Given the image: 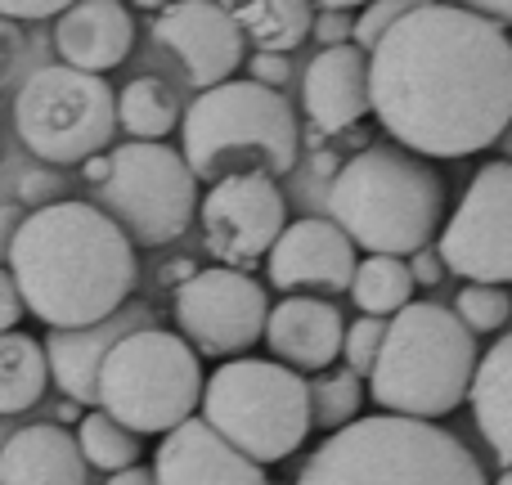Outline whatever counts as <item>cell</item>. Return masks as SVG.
<instances>
[{
    "mask_svg": "<svg viewBox=\"0 0 512 485\" xmlns=\"http://www.w3.org/2000/svg\"><path fill=\"white\" fill-rule=\"evenodd\" d=\"M373 113L418 158H472L512 126V41L472 5H414L369 54Z\"/></svg>",
    "mask_w": 512,
    "mask_h": 485,
    "instance_id": "cell-1",
    "label": "cell"
},
{
    "mask_svg": "<svg viewBox=\"0 0 512 485\" xmlns=\"http://www.w3.org/2000/svg\"><path fill=\"white\" fill-rule=\"evenodd\" d=\"M27 310L50 333L99 328L135 288V243L90 203H45L23 221L9 256Z\"/></svg>",
    "mask_w": 512,
    "mask_h": 485,
    "instance_id": "cell-2",
    "label": "cell"
},
{
    "mask_svg": "<svg viewBox=\"0 0 512 485\" xmlns=\"http://www.w3.org/2000/svg\"><path fill=\"white\" fill-rule=\"evenodd\" d=\"M328 216L369 256H418L441 234L445 180L400 144H369L333 171Z\"/></svg>",
    "mask_w": 512,
    "mask_h": 485,
    "instance_id": "cell-3",
    "label": "cell"
},
{
    "mask_svg": "<svg viewBox=\"0 0 512 485\" xmlns=\"http://www.w3.org/2000/svg\"><path fill=\"white\" fill-rule=\"evenodd\" d=\"M292 485H490L477 454L436 423L373 414L328 436Z\"/></svg>",
    "mask_w": 512,
    "mask_h": 485,
    "instance_id": "cell-4",
    "label": "cell"
},
{
    "mask_svg": "<svg viewBox=\"0 0 512 485\" xmlns=\"http://www.w3.org/2000/svg\"><path fill=\"white\" fill-rule=\"evenodd\" d=\"M477 364L472 328L441 301H414L391 319L369 396L396 418L436 423L472 396Z\"/></svg>",
    "mask_w": 512,
    "mask_h": 485,
    "instance_id": "cell-5",
    "label": "cell"
},
{
    "mask_svg": "<svg viewBox=\"0 0 512 485\" xmlns=\"http://www.w3.org/2000/svg\"><path fill=\"white\" fill-rule=\"evenodd\" d=\"M185 162L198 180L230 176H288L297 167L301 131L297 113L283 99V90L261 81H225L216 90H203L185 108Z\"/></svg>",
    "mask_w": 512,
    "mask_h": 485,
    "instance_id": "cell-6",
    "label": "cell"
},
{
    "mask_svg": "<svg viewBox=\"0 0 512 485\" xmlns=\"http://www.w3.org/2000/svg\"><path fill=\"white\" fill-rule=\"evenodd\" d=\"M203 418L234 450L265 468L306 445L315 427V400H310V382L297 369L243 355L207 378Z\"/></svg>",
    "mask_w": 512,
    "mask_h": 485,
    "instance_id": "cell-7",
    "label": "cell"
},
{
    "mask_svg": "<svg viewBox=\"0 0 512 485\" xmlns=\"http://www.w3.org/2000/svg\"><path fill=\"white\" fill-rule=\"evenodd\" d=\"M203 364L176 333L135 328L108 351L99 373V409L135 436H171L203 409Z\"/></svg>",
    "mask_w": 512,
    "mask_h": 485,
    "instance_id": "cell-8",
    "label": "cell"
},
{
    "mask_svg": "<svg viewBox=\"0 0 512 485\" xmlns=\"http://www.w3.org/2000/svg\"><path fill=\"white\" fill-rule=\"evenodd\" d=\"M14 131L50 167H86L117 131V99L104 77L68 63L36 68L14 95Z\"/></svg>",
    "mask_w": 512,
    "mask_h": 485,
    "instance_id": "cell-9",
    "label": "cell"
},
{
    "mask_svg": "<svg viewBox=\"0 0 512 485\" xmlns=\"http://www.w3.org/2000/svg\"><path fill=\"white\" fill-rule=\"evenodd\" d=\"M113 176L99 185L104 212L126 230L135 247H162L189 230L198 207V176L189 171L185 153L167 144H135L108 153Z\"/></svg>",
    "mask_w": 512,
    "mask_h": 485,
    "instance_id": "cell-10",
    "label": "cell"
},
{
    "mask_svg": "<svg viewBox=\"0 0 512 485\" xmlns=\"http://www.w3.org/2000/svg\"><path fill=\"white\" fill-rule=\"evenodd\" d=\"M445 270L463 274L468 283L504 288L512 283V162H486L472 176L463 203L441 230Z\"/></svg>",
    "mask_w": 512,
    "mask_h": 485,
    "instance_id": "cell-11",
    "label": "cell"
},
{
    "mask_svg": "<svg viewBox=\"0 0 512 485\" xmlns=\"http://www.w3.org/2000/svg\"><path fill=\"white\" fill-rule=\"evenodd\" d=\"M176 324L194 342V351L221 355L225 364L265 337L270 301L265 288L243 270L207 265L176 288Z\"/></svg>",
    "mask_w": 512,
    "mask_h": 485,
    "instance_id": "cell-12",
    "label": "cell"
},
{
    "mask_svg": "<svg viewBox=\"0 0 512 485\" xmlns=\"http://www.w3.org/2000/svg\"><path fill=\"white\" fill-rule=\"evenodd\" d=\"M203 243L225 270L248 274L256 261H270L274 243L288 230V207L274 176H230L203 198Z\"/></svg>",
    "mask_w": 512,
    "mask_h": 485,
    "instance_id": "cell-13",
    "label": "cell"
},
{
    "mask_svg": "<svg viewBox=\"0 0 512 485\" xmlns=\"http://www.w3.org/2000/svg\"><path fill=\"white\" fill-rule=\"evenodd\" d=\"M153 36L162 50H171L185 63L189 81L203 90H216L234 77L243 63V27L234 9L212 5V0H185L167 5L153 18Z\"/></svg>",
    "mask_w": 512,
    "mask_h": 485,
    "instance_id": "cell-14",
    "label": "cell"
},
{
    "mask_svg": "<svg viewBox=\"0 0 512 485\" xmlns=\"http://www.w3.org/2000/svg\"><path fill=\"white\" fill-rule=\"evenodd\" d=\"M265 270L279 292H346L355 283L360 256L342 225L306 216L283 230Z\"/></svg>",
    "mask_w": 512,
    "mask_h": 485,
    "instance_id": "cell-15",
    "label": "cell"
},
{
    "mask_svg": "<svg viewBox=\"0 0 512 485\" xmlns=\"http://www.w3.org/2000/svg\"><path fill=\"white\" fill-rule=\"evenodd\" d=\"M153 477L158 485H265V468L207 427V418H189L185 427L162 436Z\"/></svg>",
    "mask_w": 512,
    "mask_h": 485,
    "instance_id": "cell-16",
    "label": "cell"
},
{
    "mask_svg": "<svg viewBox=\"0 0 512 485\" xmlns=\"http://www.w3.org/2000/svg\"><path fill=\"white\" fill-rule=\"evenodd\" d=\"M301 104H306L315 131L337 135L351 131L364 113H373V81H369V54L360 45H333L310 59L301 77Z\"/></svg>",
    "mask_w": 512,
    "mask_h": 485,
    "instance_id": "cell-17",
    "label": "cell"
},
{
    "mask_svg": "<svg viewBox=\"0 0 512 485\" xmlns=\"http://www.w3.org/2000/svg\"><path fill=\"white\" fill-rule=\"evenodd\" d=\"M54 45H59L63 63L90 77H104L108 68L131 54L135 45V18L117 0H77L59 14L54 27Z\"/></svg>",
    "mask_w": 512,
    "mask_h": 485,
    "instance_id": "cell-18",
    "label": "cell"
},
{
    "mask_svg": "<svg viewBox=\"0 0 512 485\" xmlns=\"http://www.w3.org/2000/svg\"><path fill=\"white\" fill-rule=\"evenodd\" d=\"M265 342H270L274 360L288 369L315 373L342 355L346 346V324L342 310L333 301H315V297H288L270 310L265 324Z\"/></svg>",
    "mask_w": 512,
    "mask_h": 485,
    "instance_id": "cell-19",
    "label": "cell"
},
{
    "mask_svg": "<svg viewBox=\"0 0 512 485\" xmlns=\"http://www.w3.org/2000/svg\"><path fill=\"white\" fill-rule=\"evenodd\" d=\"M0 485H86V454L63 427L32 423L0 450Z\"/></svg>",
    "mask_w": 512,
    "mask_h": 485,
    "instance_id": "cell-20",
    "label": "cell"
},
{
    "mask_svg": "<svg viewBox=\"0 0 512 485\" xmlns=\"http://www.w3.org/2000/svg\"><path fill=\"white\" fill-rule=\"evenodd\" d=\"M135 328H77V333H50L45 337V360H50V378L72 405H99V373L117 342Z\"/></svg>",
    "mask_w": 512,
    "mask_h": 485,
    "instance_id": "cell-21",
    "label": "cell"
},
{
    "mask_svg": "<svg viewBox=\"0 0 512 485\" xmlns=\"http://www.w3.org/2000/svg\"><path fill=\"white\" fill-rule=\"evenodd\" d=\"M472 418L486 445L495 450L499 468H512V333H504L477 364L472 382Z\"/></svg>",
    "mask_w": 512,
    "mask_h": 485,
    "instance_id": "cell-22",
    "label": "cell"
},
{
    "mask_svg": "<svg viewBox=\"0 0 512 485\" xmlns=\"http://www.w3.org/2000/svg\"><path fill=\"white\" fill-rule=\"evenodd\" d=\"M234 18L256 54H288L315 32V9L306 0H252L234 9Z\"/></svg>",
    "mask_w": 512,
    "mask_h": 485,
    "instance_id": "cell-23",
    "label": "cell"
},
{
    "mask_svg": "<svg viewBox=\"0 0 512 485\" xmlns=\"http://www.w3.org/2000/svg\"><path fill=\"white\" fill-rule=\"evenodd\" d=\"M180 122L185 117H180L176 95L158 77H135L117 95V126L135 144H162V135H171V126H180Z\"/></svg>",
    "mask_w": 512,
    "mask_h": 485,
    "instance_id": "cell-24",
    "label": "cell"
},
{
    "mask_svg": "<svg viewBox=\"0 0 512 485\" xmlns=\"http://www.w3.org/2000/svg\"><path fill=\"white\" fill-rule=\"evenodd\" d=\"M50 360L23 333H0V414H23L45 396Z\"/></svg>",
    "mask_w": 512,
    "mask_h": 485,
    "instance_id": "cell-25",
    "label": "cell"
},
{
    "mask_svg": "<svg viewBox=\"0 0 512 485\" xmlns=\"http://www.w3.org/2000/svg\"><path fill=\"white\" fill-rule=\"evenodd\" d=\"M414 270L409 261L400 256H364L360 270H355V283H351V297L364 315L373 319H396L400 310L414 306Z\"/></svg>",
    "mask_w": 512,
    "mask_h": 485,
    "instance_id": "cell-26",
    "label": "cell"
},
{
    "mask_svg": "<svg viewBox=\"0 0 512 485\" xmlns=\"http://www.w3.org/2000/svg\"><path fill=\"white\" fill-rule=\"evenodd\" d=\"M77 445H81V454H86V463H95L99 472H113L117 477V472L140 468V436H135L131 427H122L117 418H108L104 409L81 418Z\"/></svg>",
    "mask_w": 512,
    "mask_h": 485,
    "instance_id": "cell-27",
    "label": "cell"
},
{
    "mask_svg": "<svg viewBox=\"0 0 512 485\" xmlns=\"http://www.w3.org/2000/svg\"><path fill=\"white\" fill-rule=\"evenodd\" d=\"M315 400V427H324L328 436L346 432L351 423H360V405H364V387L351 369L342 373H324V378L310 387Z\"/></svg>",
    "mask_w": 512,
    "mask_h": 485,
    "instance_id": "cell-28",
    "label": "cell"
},
{
    "mask_svg": "<svg viewBox=\"0 0 512 485\" xmlns=\"http://www.w3.org/2000/svg\"><path fill=\"white\" fill-rule=\"evenodd\" d=\"M454 315H459L472 333H499L512 315V297L504 288H490V283H468V288L454 297Z\"/></svg>",
    "mask_w": 512,
    "mask_h": 485,
    "instance_id": "cell-29",
    "label": "cell"
},
{
    "mask_svg": "<svg viewBox=\"0 0 512 485\" xmlns=\"http://www.w3.org/2000/svg\"><path fill=\"white\" fill-rule=\"evenodd\" d=\"M387 319H373V315H364V319H355L351 328H346V346H342V355H346V369L360 378V373H369L373 378V369H378V355H382V342H387Z\"/></svg>",
    "mask_w": 512,
    "mask_h": 485,
    "instance_id": "cell-30",
    "label": "cell"
},
{
    "mask_svg": "<svg viewBox=\"0 0 512 485\" xmlns=\"http://www.w3.org/2000/svg\"><path fill=\"white\" fill-rule=\"evenodd\" d=\"M409 9H414V5H405V0H378V5H369L360 18H355V45H360L364 54H373L382 41H387L391 27L409 14Z\"/></svg>",
    "mask_w": 512,
    "mask_h": 485,
    "instance_id": "cell-31",
    "label": "cell"
},
{
    "mask_svg": "<svg viewBox=\"0 0 512 485\" xmlns=\"http://www.w3.org/2000/svg\"><path fill=\"white\" fill-rule=\"evenodd\" d=\"M23 310H27V301H23V292H18L14 270H5V265H0V333H18Z\"/></svg>",
    "mask_w": 512,
    "mask_h": 485,
    "instance_id": "cell-32",
    "label": "cell"
},
{
    "mask_svg": "<svg viewBox=\"0 0 512 485\" xmlns=\"http://www.w3.org/2000/svg\"><path fill=\"white\" fill-rule=\"evenodd\" d=\"M315 32L324 36V50H333V45H351L355 41V27H351L346 5H328L324 18H315Z\"/></svg>",
    "mask_w": 512,
    "mask_h": 485,
    "instance_id": "cell-33",
    "label": "cell"
},
{
    "mask_svg": "<svg viewBox=\"0 0 512 485\" xmlns=\"http://www.w3.org/2000/svg\"><path fill=\"white\" fill-rule=\"evenodd\" d=\"M288 77H292L288 54H252V81H261V86H274V90H279Z\"/></svg>",
    "mask_w": 512,
    "mask_h": 485,
    "instance_id": "cell-34",
    "label": "cell"
},
{
    "mask_svg": "<svg viewBox=\"0 0 512 485\" xmlns=\"http://www.w3.org/2000/svg\"><path fill=\"white\" fill-rule=\"evenodd\" d=\"M68 5H59V0H0V18H50V14H63Z\"/></svg>",
    "mask_w": 512,
    "mask_h": 485,
    "instance_id": "cell-35",
    "label": "cell"
},
{
    "mask_svg": "<svg viewBox=\"0 0 512 485\" xmlns=\"http://www.w3.org/2000/svg\"><path fill=\"white\" fill-rule=\"evenodd\" d=\"M409 270H414V283H423V288H436V283L445 279V261H441V252H432V247L409 256Z\"/></svg>",
    "mask_w": 512,
    "mask_h": 485,
    "instance_id": "cell-36",
    "label": "cell"
},
{
    "mask_svg": "<svg viewBox=\"0 0 512 485\" xmlns=\"http://www.w3.org/2000/svg\"><path fill=\"white\" fill-rule=\"evenodd\" d=\"M18 54H23L18 27L9 23V18H0V81H9V72L18 68Z\"/></svg>",
    "mask_w": 512,
    "mask_h": 485,
    "instance_id": "cell-37",
    "label": "cell"
},
{
    "mask_svg": "<svg viewBox=\"0 0 512 485\" xmlns=\"http://www.w3.org/2000/svg\"><path fill=\"white\" fill-rule=\"evenodd\" d=\"M18 230H23V212L18 207H0V265H9V256H14Z\"/></svg>",
    "mask_w": 512,
    "mask_h": 485,
    "instance_id": "cell-38",
    "label": "cell"
},
{
    "mask_svg": "<svg viewBox=\"0 0 512 485\" xmlns=\"http://www.w3.org/2000/svg\"><path fill=\"white\" fill-rule=\"evenodd\" d=\"M481 18H490V23L499 27H512V5H504V0H481V5H472Z\"/></svg>",
    "mask_w": 512,
    "mask_h": 485,
    "instance_id": "cell-39",
    "label": "cell"
},
{
    "mask_svg": "<svg viewBox=\"0 0 512 485\" xmlns=\"http://www.w3.org/2000/svg\"><path fill=\"white\" fill-rule=\"evenodd\" d=\"M41 189H54V180H45V176H23V180H18V194H23L27 198V203H41Z\"/></svg>",
    "mask_w": 512,
    "mask_h": 485,
    "instance_id": "cell-40",
    "label": "cell"
},
{
    "mask_svg": "<svg viewBox=\"0 0 512 485\" xmlns=\"http://www.w3.org/2000/svg\"><path fill=\"white\" fill-rule=\"evenodd\" d=\"M104 485H158V477H153V472H144V468H131V472H117V477L104 481Z\"/></svg>",
    "mask_w": 512,
    "mask_h": 485,
    "instance_id": "cell-41",
    "label": "cell"
},
{
    "mask_svg": "<svg viewBox=\"0 0 512 485\" xmlns=\"http://www.w3.org/2000/svg\"><path fill=\"white\" fill-rule=\"evenodd\" d=\"M108 176H113V158H90L86 162V180H99V185H104Z\"/></svg>",
    "mask_w": 512,
    "mask_h": 485,
    "instance_id": "cell-42",
    "label": "cell"
},
{
    "mask_svg": "<svg viewBox=\"0 0 512 485\" xmlns=\"http://www.w3.org/2000/svg\"><path fill=\"white\" fill-rule=\"evenodd\" d=\"M59 423H77V405H72V400L68 405H59Z\"/></svg>",
    "mask_w": 512,
    "mask_h": 485,
    "instance_id": "cell-43",
    "label": "cell"
},
{
    "mask_svg": "<svg viewBox=\"0 0 512 485\" xmlns=\"http://www.w3.org/2000/svg\"><path fill=\"white\" fill-rule=\"evenodd\" d=\"M504 153H508V162H512V126H508V135H504Z\"/></svg>",
    "mask_w": 512,
    "mask_h": 485,
    "instance_id": "cell-44",
    "label": "cell"
},
{
    "mask_svg": "<svg viewBox=\"0 0 512 485\" xmlns=\"http://www.w3.org/2000/svg\"><path fill=\"white\" fill-rule=\"evenodd\" d=\"M495 485H512V468H508V472H504V477H499Z\"/></svg>",
    "mask_w": 512,
    "mask_h": 485,
    "instance_id": "cell-45",
    "label": "cell"
}]
</instances>
